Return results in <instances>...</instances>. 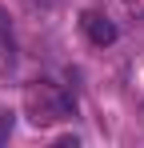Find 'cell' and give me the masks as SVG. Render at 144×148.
Instances as JSON below:
<instances>
[{
    "mask_svg": "<svg viewBox=\"0 0 144 148\" xmlns=\"http://www.w3.org/2000/svg\"><path fill=\"white\" fill-rule=\"evenodd\" d=\"M128 4V12H136V16H144V0H124Z\"/></svg>",
    "mask_w": 144,
    "mask_h": 148,
    "instance_id": "4",
    "label": "cell"
},
{
    "mask_svg": "<svg viewBox=\"0 0 144 148\" xmlns=\"http://www.w3.org/2000/svg\"><path fill=\"white\" fill-rule=\"evenodd\" d=\"M16 68V40H12V20L0 8V76H8Z\"/></svg>",
    "mask_w": 144,
    "mask_h": 148,
    "instance_id": "3",
    "label": "cell"
},
{
    "mask_svg": "<svg viewBox=\"0 0 144 148\" xmlns=\"http://www.w3.org/2000/svg\"><path fill=\"white\" fill-rule=\"evenodd\" d=\"M80 28H84V36L92 40L96 48H104V44L116 40V24H112L104 12H84V16H80Z\"/></svg>",
    "mask_w": 144,
    "mask_h": 148,
    "instance_id": "2",
    "label": "cell"
},
{
    "mask_svg": "<svg viewBox=\"0 0 144 148\" xmlns=\"http://www.w3.org/2000/svg\"><path fill=\"white\" fill-rule=\"evenodd\" d=\"M20 112L28 116L32 128H52V124H64L76 112V100L64 84L40 76V80H28L20 88Z\"/></svg>",
    "mask_w": 144,
    "mask_h": 148,
    "instance_id": "1",
    "label": "cell"
}]
</instances>
